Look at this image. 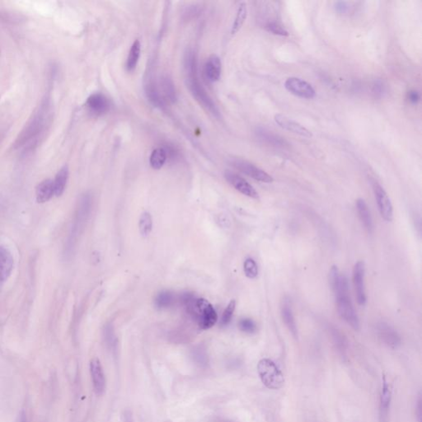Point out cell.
I'll use <instances>...</instances> for the list:
<instances>
[{
	"label": "cell",
	"instance_id": "cell-39",
	"mask_svg": "<svg viewBox=\"0 0 422 422\" xmlns=\"http://www.w3.org/2000/svg\"><path fill=\"white\" fill-rule=\"evenodd\" d=\"M417 409H416V414H417V420L419 422H421V397H419V399L417 401Z\"/></svg>",
	"mask_w": 422,
	"mask_h": 422
},
{
	"label": "cell",
	"instance_id": "cell-18",
	"mask_svg": "<svg viewBox=\"0 0 422 422\" xmlns=\"http://www.w3.org/2000/svg\"><path fill=\"white\" fill-rule=\"evenodd\" d=\"M222 64L219 56L212 55L207 59L204 64V74L212 83L217 82L221 78Z\"/></svg>",
	"mask_w": 422,
	"mask_h": 422
},
{
	"label": "cell",
	"instance_id": "cell-27",
	"mask_svg": "<svg viewBox=\"0 0 422 422\" xmlns=\"http://www.w3.org/2000/svg\"><path fill=\"white\" fill-rule=\"evenodd\" d=\"M247 17H248L247 5H246L245 3H241L239 5V9H238V11H237L236 17H235L234 23H233L232 28H231V34L235 35L240 31L243 24L245 23Z\"/></svg>",
	"mask_w": 422,
	"mask_h": 422
},
{
	"label": "cell",
	"instance_id": "cell-41",
	"mask_svg": "<svg viewBox=\"0 0 422 422\" xmlns=\"http://www.w3.org/2000/svg\"><path fill=\"white\" fill-rule=\"evenodd\" d=\"M127 422H132L131 421V416H127Z\"/></svg>",
	"mask_w": 422,
	"mask_h": 422
},
{
	"label": "cell",
	"instance_id": "cell-15",
	"mask_svg": "<svg viewBox=\"0 0 422 422\" xmlns=\"http://www.w3.org/2000/svg\"><path fill=\"white\" fill-rule=\"evenodd\" d=\"M391 397H392V392H391L390 385L388 384L386 380L384 375L383 377V385L380 394V405H379V415H380V421H388V411L390 407Z\"/></svg>",
	"mask_w": 422,
	"mask_h": 422
},
{
	"label": "cell",
	"instance_id": "cell-12",
	"mask_svg": "<svg viewBox=\"0 0 422 422\" xmlns=\"http://www.w3.org/2000/svg\"><path fill=\"white\" fill-rule=\"evenodd\" d=\"M275 122L279 127L284 129L285 131H289V132L296 134V135L302 136V137H312V134L311 131H308L307 128L299 124L298 122L287 117L286 116L282 115V114H276L275 116Z\"/></svg>",
	"mask_w": 422,
	"mask_h": 422
},
{
	"label": "cell",
	"instance_id": "cell-21",
	"mask_svg": "<svg viewBox=\"0 0 422 422\" xmlns=\"http://www.w3.org/2000/svg\"><path fill=\"white\" fill-rule=\"evenodd\" d=\"M160 87L161 93L163 95L164 100L167 99L172 103L176 102L177 99V91L174 83L169 75L164 74L161 77Z\"/></svg>",
	"mask_w": 422,
	"mask_h": 422
},
{
	"label": "cell",
	"instance_id": "cell-23",
	"mask_svg": "<svg viewBox=\"0 0 422 422\" xmlns=\"http://www.w3.org/2000/svg\"><path fill=\"white\" fill-rule=\"evenodd\" d=\"M256 134L260 140H263L265 142L268 143L269 145H273L275 147H284L286 145V142L282 138L272 133L271 131H267L266 129L258 128L256 131Z\"/></svg>",
	"mask_w": 422,
	"mask_h": 422
},
{
	"label": "cell",
	"instance_id": "cell-10",
	"mask_svg": "<svg viewBox=\"0 0 422 422\" xmlns=\"http://www.w3.org/2000/svg\"><path fill=\"white\" fill-rule=\"evenodd\" d=\"M377 335L379 339L390 348L396 349L401 345L399 334L394 328L385 322H379L376 325Z\"/></svg>",
	"mask_w": 422,
	"mask_h": 422
},
{
	"label": "cell",
	"instance_id": "cell-37",
	"mask_svg": "<svg viewBox=\"0 0 422 422\" xmlns=\"http://www.w3.org/2000/svg\"><path fill=\"white\" fill-rule=\"evenodd\" d=\"M407 98H408L409 101L411 103L416 104L419 101V100H420V94H419V92L417 91L411 90V91H410L407 93Z\"/></svg>",
	"mask_w": 422,
	"mask_h": 422
},
{
	"label": "cell",
	"instance_id": "cell-5",
	"mask_svg": "<svg viewBox=\"0 0 422 422\" xmlns=\"http://www.w3.org/2000/svg\"><path fill=\"white\" fill-rule=\"evenodd\" d=\"M46 122V108L44 107L40 108L39 110L35 113L29 122L27 123L23 131L19 133V136L14 142V148L19 149L23 147L26 144L31 142L43 130L44 125Z\"/></svg>",
	"mask_w": 422,
	"mask_h": 422
},
{
	"label": "cell",
	"instance_id": "cell-3",
	"mask_svg": "<svg viewBox=\"0 0 422 422\" xmlns=\"http://www.w3.org/2000/svg\"><path fill=\"white\" fill-rule=\"evenodd\" d=\"M187 305L189 311L197 322L200 328L207 330L215 326L218 316L209 301L204 298H197L190 301Z\"/></svg>",
	"mask_w": 422,
	"mask_h": 422
},
{
	"label": "cell",
	"instance_id": "cell-36",
	"mask_svg": "<svg viewBox=\"0 0 422 422\" xmlns=\"http://www.w3.org/2000/svg\"><path fill=\"white\" fill-rule=\"evenodd\" d=\"M348 9V4H347V2H345V1H338V2L335 3L336 11L338 12L340 14L347 13Z\"/></svg>",
	"mask_w": 422,
	"mask_h": 422
},
{
	"label": "cell",
	"instance_id": "cell-9",
	"mask_svg": "<svg viewBox=\"0 0 422 422\" xmlns=\"http://www.w3.org/2000/svg\"><path fill=\"white\" fill-rule=\"evenodd\" d=\"M373 189L381 217L384 221L390 222L393 218V208L390 198L388 197L385 190L379 183L375 182L373 186Z\"/></svg>",
	"mask_w": 422,
	"mask_h": 422
},
{
	"label": "cell",
	"instance_id": "cell-1",
	"mask_svg": "<svg viewBox=\"0 0 422 422\" xmlns=\"http://www.w3.org/2000/svg\"><path fill=\"white\" fill-rule=\"evenodd\" d=\"M329 283L335 294L340 316L354 330L358 331L360 320L351 299L348 280L346 275L340 273L338 266H332L329 272Z\"/></svg>",
	"mask_w": 422,
	"mask_h": 422
},
{
	"label": "cell",
	"instance_id": "cell-11",
	"mask_svg": "<svg viewBox=\"0 0 422 422\" xmlns=\"http://www.w3.org/2000/svg\"><path fill=\"white\" fill-rule=\"evenodd\" d=\"M225 177L230 185H232L234 188L239 190V192L242 193L246 196L253 198V199H258L259 198V195H258L257 190H255L254 187L241 176H239L234 172H230V171H226L225 173Z\"/></svg>",
	"mask_w": 422,
	"mask_h": 422
},
{
	"label": "cell",
	"instance_id": "cell-4",
	"mask_svg": "<svg viewBox=\"0 0 422 422\" xmlns=\"http://www.w3.org/2000/svg\"><path fill=\"white\" fill-rule=\"evenodd\" d=\"M260 379L266 388L278 390L285 384V376L275 363L270 359H262L257 364Z\"/></svg>",
	"mask_w": 422,
	"mask_h": 422
},
{
	"label": "cell",
	"instance_id": "cell-2",
	"mask_svg": "<svg viewBox=\"0 0 422 422\" xmlns=\"http://www.w3.org/2000/svg\"><path fill=\"white\" fill-rule=\"evenodd\" d=\"M184 68L186 71V85L193 97L211 115L216 118H221V113L217 106L200 83L198 77L197 58L195 51L192 50H188L185 55Z\"/></svg>",
	"mask_w": 422,
	"mask_h": 422
},
{
	"label": "cell",
	"instance_id": "cell-35",
	"mask_svg": "<svg viewBox=\"0 0 422 422\" xmlns=\"http://www.w3.org/2000/svg\"><path fill=\"white\" fill-rule=\"evenodd\" d=\"M216 222L219 224L221 227L229 228L230 226V221L228 218L227 216H225V214H221L220 216H217Z\"/></svg>",
	"mask_w": 422,
	"mask_h": 422
},
{
	"label": "cell",
	"instance_id": "cell-30",
	"mask_svg": "<svg viewBox=\"0 0 422 422\" xmlns=\"http://www.w3.org/2000/svg\"><path fill=\"white\" fill-rule=\"evenodd\" d=\"M332 336L338 351L342 354H345L347 349V342L344 335H342V333H340L338 329L333 328L332 330Z\"/></svg>",
	"mask_w": 422,
	"mask_h": 422
},
{
	"label": "cell",
	"instance_id": "cell-34",
	"mask_svg": "<svg viewBox=\"0 0 422 422\" xmlns=\"http://www.w3.org/2000/svg\"><path fill=\"white\" fill-rule=\"evenodd\" d=\"M266 29L267 32H271L272 34L281 36V37H287L289 36V32L283 28L282 26L276 23H269L266 24Z\"/></svg>",
	"mask_w": 422,
	"mask_h": 422
},
{
	"label": "cell",
	"instance_id": "cell-25",
	"mask_svg": "<svg viewBox=\"0 0 422 422\" xmlns=\"http://www.w3.org/2000/svg\"><path fill=\"white\" fill-rule=\"evenodd\" d=\"M140 52H141V45H140V41L136 40V42L132 44L130 52H129L128 57H127V71L132 72L136 69L140 60Z\"/></svg>",
	"mask_w": 422,
	"mask_h": 422
},
{
	"label": "cell",
	"instance_id": "cell-20",
	"mask_svg": "<svg viewBox=\"0 0 422 422\" xmlns=\"http://www.w3.org/2000/svg\"><path fill=\"white\" fill-rule=\"evenodd\" d=\"M356 209L358 213L359 218L362 223L363 226L368 232H373L374 230V224L372 219L371 213L369 210L366 202L363 199H358L356 200Z\"/></svg>",
	"mask_w": 422,
	"mask_h": 422
},
{
	"label": "cell",
	"instance_id": "cell-17",
	"mask_svg": "<svg viewBox=\"0 0 422 422\" xmlns=\"http://www.w3.org/2000/svg\"><path fill=\"white\" fill-rule=\"evenodd\" d=\"M280 314H281V318H282L283 322L285 324V326L289 329L292 335L294 336V338H297V337H298V328H297V325H296L291 303L289 302V299L285 298V300H283L282 304L280 307Z\"/></svg>",
	"mask_w": 422,
	"mask_h": 422
},
{
	"label": "cell",
	"instance_id": "cell-31",
	"mask_svg": "<svg viewBox=\"0 0 422 422\" xmlns=\"http://www.w3.org/2000/svg\"><path fill=\"white\" fill-rule=\"evenodd\" d=\"M243 270L246 276L249 279H255L258 275V266L253 258H248L243 264Z\"/></svg>",
	"mask_w": 422,
	"mask_h": 422
},
{
	"label": "cell",
	"instance_id": "cell-38",
	"mask_svg": "<svg viewBox=\"0 0 422 422\" xmlns=\"http://www.w3.org/2000/svg\"><path fill=\"white\" fill-rule=\"evenodd\" d=\"M373 92H374L375 96H382L383 92V85L381 81H378V82L375 83V84H374V90H373Z\"/></svg>",
	"mask_w": 422,
	"mask_h": 422
},
{
	"label": "cell",
	"instance_id": "cell-32",
	"mask_svg": "<svg viewBox=\"0 0 422 422\" xmlns=\"http://www.w3.org/2000/svg\"><path fill=\"white\" fill-rule=\"evenodd\" d=\"M235 307H236V302H235V300L230 301V303L228 304L227 307H226L225 311L223 312L222 318H221V326L225 327L230 324L231 319H232L233 315H234Z\"/></svg>",
	"mask_w": 422,
	"mask_h": 422
},
{
	"label": "cell",
	"instance_id": "cell-33",
	"mask_svg": "<svg viewBox=\"0 0 422 422\" xmlns=\"http://www.w3.org/2000/svg\"><path fill=\"white\" fill-rule=\"evenodd\" d=\"M239 329L243 333L252 334L257 331V325L253 319H243L239 323Z\"/></svg>",
	"mask_w": 422,
	"mask_h": 422
},
{
	"label": "cell",
	"instance_id": "cell-7",
	"mask_svg": "<svg viewBox=\"0 0 422 422\" xmlns=\"http://www.w3.org/2000/svg\"><path fill=\"white\" fill-rule=\"evenodd\" d=\"M365 266L362 261L356 262L353 268V285L359 305L365 306L367 302L365 285Z\"/></svg>",
	"mask_w": 422,
	"mask_h": 422
},
{
	"label": "cell",
	"instance_id": "cell-26",
	"mask_svg": "<svg viewBox=\"0 0 422 422\" xmlns=\"http://www.w3.org/2000/svg\"><path fill=\"white\" fill-rule=\"evenodd\" d=\"M167 159H168V154L166 149L164 148H157L152 152L150 158H149V163L154 169L158 170L163 168Z\"/></svg>",
	"mask_w": 422,
	"mask_h": 422
},
{
	"label": "cell",
	"instance_id": "cell-24",
	"mask_svg": "<svg viewBox=\"0 0 422 422\" xmlns=\"http://www.w3.org/2000/svg\"><path fill=\"white\" fill-rule=\"evenodd\" d=\"M68 178H69V168H68V166L65 165L58 172L57 174L55 176V180L53 181L54 189H55V195L57 197L61 196L64 193L65 187H66Z\"/></svg>",
	"mask_w": 422,
	"mask_h": 422
},
{
	"label": "cell",
	"instance_id": "cell-14",
	"mask_svg": "<svg viewBox=\"0 0 422 422\" xmlns=\"http://www.w3.org/2000/svg\"><path fill=\"white\" fill-rule=\"evenodd\" d=\"M86 107L90 113H93L95 115L101 116L108 113L110 104L105 95L100 92H96L87 97Z\"/></svg>",
	"mask_w": 422,
	"mask_h": 422
},
{
	"label": "cell",
	"instance_id": "cell-19",
	"mask_svg": "<svg viewBox=\"0 0 422 422\" xmlns=\"http://www.w3.org/2000/svg\"><path fill=\"white\" fill-rule=\"evenodd\" d=\"M14 268V258L11 253L0 246V281H5L11 275Z\"/></svg>",
	"mask_w": 422,
	"mask_h": 422
},
{
	"label": "cell",
	"instance_id": "cell-13",
	"mask_svg": "<svg viewBox=\"0 0 422 422\" xmlns=\"http://www.w3.org/2000/svg\"><path fill=\"white\" fill-rule=\"evenodd\" d=\"M90 373L95 392L97 395L102 394L106 388V379L103 369L98 358L94 357L90 361Z\"/></svg>",
	"mask_w": 422,
	"mask_h": 422
},
{
	"label": "cell",
	"instance_id": "cell-22",
	"mask_svg": "<svg viewBox=\"0 0 422 422\" xmlns=\"http://www.w3.org/2000/svg\"><path fill=\"white\" fill-rule=\"evenodd\" d=\"M54 195H55V189H54L52 180H44L37 186L36 195H37V200L38 203H45L48 201L51 200Z\"/></svg>",
	"mask_w": 422,
	"mask_h": 422
},
{
	"label": "cell",
	"instance_id": "cell-8",
	"mask_svg": "<svg viewBox=\"0 0 422 422\" xmlns=\"http://www.w3.org/2000/svg\"><path fill=\"white\" fill-rule=\"evenodd\" d=\"M285 87L287 91H289L292 94L301 98H313L316 95L314 88L312 87V85L299 78L291 77V78H287Z\"/></svg>",
	"mask_w": 422,
	"mask_h": 422
},
{
	"label": "cell",
	"instance_id": "cell-28",
	"mask_svg": "<svg viewBox=\"0 0 422 422\" xmlns=\"http://www.w3.org/2000/svg\"><path fill=\"white\" fill-rule=\"evenodd\" d=\"M153 229V220L149 212L145 211L141 214L139 221V230L143 237L149 236Z\"/></svg>",
	"mask_w": 422,
	"mask_h": 422
},
{
	"label": "cell",
	"instance_id": "cell-16",
	"mask_svg": "<svg viewBox=\"0 0 422 422\" xmlns=\"http://www.w3.org/2000/svg\"><path fill=\"white\" fill-rule=\"evenodd\" d=\"M145 94L148 100L155 108L163 110L165 108V100L156 83L152 79H148L145 86Z\"/></svg>",
	"mask_w": 422,
	"mask_h": 422
},
{
	"label": "cell",
	"instance_id": "cell-29",
	"mask_svg": "<svg viewBox=\"0 0 422 422\" xmlns=\"http://www.w3.org/2000/svg\"><path fill=\"white\" fill-rule=\"evenodd\" d=\"M172 302H173V294L171 292H161L155 298V305L159 308L169 307Z\"/></svg>",
	"mask_w": 422,
	"mask_h": 422
},
{
	"label": "cell",
	"instance_id": "cell-40",
	"mask_svg": "<svg viewBox=\"0 0 422 422\" xmlns=\"http://www.w3.org/2000/svg\"><path fill=\"white\" fill-rule=\"evenodd\" d=\"M18 422H28V419H27V415H26L25 411H23L20 412Z\"/></svg>",
	"mask_w": 422,
	"mask_h": 422
},
{
	"label": "cell",
	"instance_id": "cell-6",
	"mask_svg": "<svg viewBox=\"0 0 422 422\" xmlns=\"http://www.w3.org/2000/svg\"><path fill=\"white\" fill-rule=\"evenodd\" d=\"M230 164L237 170L257 181L265 183H271L274 181L273 177H271V175L248 161L240 158H233L232 160L230 161Z\"/></svg>",
	"mask_w": 422,
	"mask_h": 422
}]
</instances>
